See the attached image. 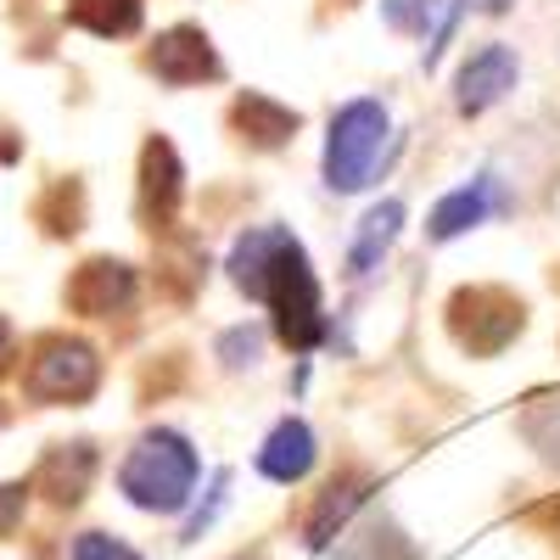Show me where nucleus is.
<instances>
[{
  "label": "nucleus",
  "instance_id": "nucleus-4",
  "mask_svg": "<svg viewBox=\"0 0 560 560\" xmlns=\"http://www.w3.org/2000/svg\"><path fill=\"white\" fill-rule=\"evenodd\" d=\"M516 79H522L516 51L493 39V45H482V51H471L459 62V73H454V107L465 118H482L488 107H499L510 90H516Z\"/></svg>",
  "mask_w": 560,
  "mask_h": 560
},
{
  "label": "nucleus",
  "instance_id": "nucleus-6",
  "mask_svg": "<svg viewBox=\"0 0 560 560\" xmlns=\"http://www.w3.org/2000/svg\"><path fill=\"white\" fill-rule=\"evenodd\" d=\"M314 459H319L314 427H308V420H298V415H287V420H280V427L264 438L258 471H264L269 482H303V477L314 471Z\"/></svg>",
  "mask_w": 560,
  "mask_h": 560
},
{
  "label": "nucleus",
  "instance_id": "nucleus-2",
  "mask_svg": "<svg viewBox=\"0 0 560 560\" xmlns=\"http://www.w3.org/2000/svg\"><path fill=\"white\" fill-rule=\"evenodd\" d=\"M197 477H202V459L191 448V438L174 432V427H158L147 432L118 465V488L135 510H158V516H174V510L191 504L197 493Z\"/></svg>",
  "mask_w": 560,
  "mask_h": 560
},
{
  "label": "nucleus",
  "instance_id": "nucleus-9",
  "mask_svg": "<svg viewBox=\"0 0 560 560\" xmlns=\"http://www.w3.org/2000/svg\"><path fill=\"white\" fill-rule=\"evenodd\" d=\"M258 353H264V331H258V325H236V331L219 337V359H224L230 370L258 364Z\"/></svg>",
  "mask_w": 560,
  "mask_h": 560
},
{
  "label": "nucleus",
  "instance_id": "nucleus-3",
  "mask_svg": "<svg viewBox=\"0 0 560 560\" xmlns=\"http://www.w3.org/2000/svg\"><path fill=\"white\" fill-rule=\"evenodd\" d=\"M393 135V118L376 96H359V102H342L331 113V129H325V158H319V174H325V191L337 197H353L364 191L382 168V147Z\"/></svg>",
  "mask_w": 560,
  "mask_h": 560
},
{
  "label": "nucleus",
  "instance_id": "nucleus-10",
  "mask_svg": "<svg viewBox=\"0 0 560 560\" xmlns=\"http://www.w3.org/2000/svg\"><path fill=\"white\" fill-rule=\"evenodd\" d=\"M224 499H230V471H219V477L208 482V504H197V510H191V522H185V544H197V538L213 527V516L224 510Z\"/></svg>",
  "mask_w": 560,
  "mask_h": 560
},
{
  "label": "nucleus",
  "instance_id": "nucleus-8",
  "mask_svg": "<svg viewBox=\"0 0 560 560\" xmlns=\"http://www.w3.org/2000/svg\"><path fill=\"white\" fill-rule=\"evenodd\" d=\"M382 18H387V28H398V34H420V39H432L438 34V0H382Z\"/></svg>",
  "mask_w": 560,
  "mask_h": 560
},
{
  "label": "nucleus",
  "instance_id": "nucleus-13",
  "mask_svg": "<svg viewBox=\"0 0 560 560\" xmlns=\"http://www.w3.org/2000/svg\"><path fill=\"white\" fill-rule=\"evenodd\" d=\"M482 12H510V0H477Z\"/></svg>",
  "mask_w": 560,
  "mask_h": 560
},
{
  "label": "nucleus",
  "instance_id": "nucleus-11",
  "mask_svg": "<svg viewBox=\"0 0 560 560\" xmlns=\"http://www.w3.org/2000/svg\"><path fill=\"white\" fill-rule=\"evenodd\" d=\"M471 12V0H448V12H443V23H438V34L427 39V51H420V62H427V73L443 62V51L454 45V34H459V18Z\"/></svg>",
  "mask_w": 560,
  "mask_h": 560
},
{
  "label": "nucleus",
  "instance_id": "nucleus-7",
  "mask_svg": "<svg viewBox=\"0 0 560 560\" xmlns=\"http://www.w3.org/2000/svg\"><path fill=\"white\" fill-rule=\"evenodd\" d=\"M398 230H404V202H398V197H387V202L370 208V213L359 219L353 247H348V275H353V280L376 275V269H382V258H387V253H393V242H398Z\"/></svg>",
  "mask_w": 560,
  "mask_h": 560
},
{
  "label": "nucleus",
  "instance_id": "nucleus-12",
  "mask_svg": "<svg viewBox=\"0 0 560 560\" xmlns=\"http://www.w3.org/2000/svg\"><path fill=\"white\" fill-rule=\"evenodd\" d=\"M68 560H140V549H129L124 538H107V533H84V538H73Z\"/></svg>",
  "mask_w": 560,
  "mask_h": 560
},
{
  "label": "nucleus",
  "instance_id": "nucleus-5",
  "mask_svg": "<svg viewBox=\"0 0 560 560\" xmlns=\"http://www.w3.org/2000/svg\"><path fill=\"white\" fill-rule=\"evenodd\" d=\"M504 208H510L504 179H499L493 168H482L477 179H465V185H454V191L438 197V208H432V219H427V236H432V242H459L465 230L488 224V219L504 213Z\"/></svg>",
  "mask_w": 560,
  "mask_h": 560
},
{
  "label": "nucleus",
  "instance_id": "nucleus-1",
  "mask_svg": "<svg viewBox=\"0 0 560 560\" xmlns=\"http://www.w3.org/2000/svg\"><path fill=\"white\" fill-rule=\"evenodd\" d=\"M230 280L275 314V331L287 348H314L319 337H331L325 319V298H319V275L308 247L292 236L287 224H253L247 236L230 247Z\"/></svg>",
  "mask_w": 560,
  "mask_h": 560
}]
</instances>
